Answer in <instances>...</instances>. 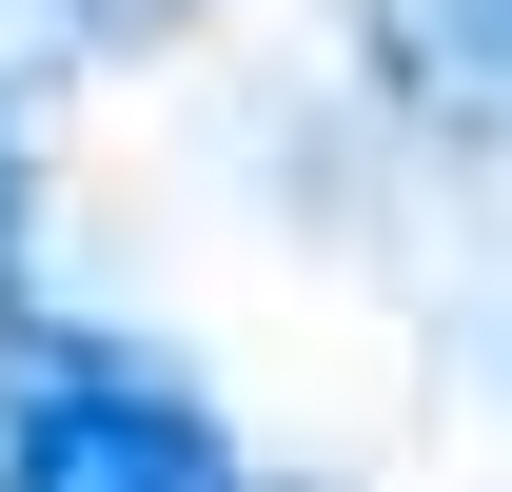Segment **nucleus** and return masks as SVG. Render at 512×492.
I'll use <instances>...</instances> for the list:
<instances>
[{
  "instance_id": "f257e3e1",
  "label": "nucleus",
  "mask_w": 512,
  "mask_h": 492,
  "mask_svg": "<svg viewBox=\"0 0 512 492\" xmlns=\"http://www.w3.org/2000/svg\"><path fill=\"white\" fill-rule=\"evenodd\" d=\"M0 492H237L217 414L119 335H20L0 355Z\"/></svg>"
},
{
  "instance_id": "f03ea898",
  "label": "nucleus",
  "mask_w": 512,
  "mask_h": 492,
  "mask_svg": "<svg viewBox=\"0 0 512 492\" xmlns=\"http://www.w3.org/2000/svg\"><path fill=\"white\" fill-rule=\"evenodd\" d=\"M375 40V99L453 158H512V0H355Z\"/></svg>"
},
{
  "instance_id": "7ed1b4c3",
  "label": "nucleus",
  "mask_w": 512,
  "mask_h": 492,
  "mask_svg": "<svg viewBox=\"0 0 512 492\" xmlns=\"http://www.w3.org/2000/svg\"><path fill=\"white\" fill-rule=\"evenodd\" d=\"M0 276H20V158H0Z\"/></svg>"
},
{
  "instance_id": "20e7f679",
  "label": "nucleus",
  "mask_w": 512,
  "mask_h": 492,
  "mask_svg": "<svg viewBox=\"0 0 512 492\" xmlns=\"http://www.w3.org/2000/svg\"><path fill=\"white\" fill-rule=\"evenodd\" d=\"M99 20H178V0H99Z\"/></svg>"
}]
</instances>
